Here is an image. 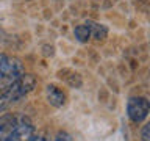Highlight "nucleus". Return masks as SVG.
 I'll use <instances>...</instances> for the list:
<instances>
[{
  "label": "nucleus",
  "mask_w": 150,
  "mask_h": 141,
  "mask_svg": "<svg viewBox=\"0 0 150 141\" xmlns=\"http://www.w3.org/2000/svg\"><path fill=\"white\" fill-rule=\"evenodd\" d=\"M36 86V78L31 74H22L17 80L8 85L6 89L0 94V110H6L13 103L19 102L23 96L33 91Z\"/></svg>",
  "instance_id": "obj_1"
},
{
  "label": "nucleus",
  "mask_w": 150,
  "mask_h": 141,
  "mask_svg": "<svg viewBox=\"0 0 150 141\" xmlns=\"http://www.w3.org/2000/svg\"><path fill=\"white\" fill-rule=\"evenodd\" d=\"M150 111V105L149 100L145 97H131L128 103H127V113H128V118L136 124L142 122L145 118L149 116Z\"/></svg>",
  "instance_id": "obj_2"
},
{
  "label": "nucleus",
  "mask_w": 150,
  "mask_h": 141,
  "mask_svg": "<svg viewBox=\"0 0 150 141\" xmlns=\"http://www.w3.org/2000/svg\"><path fill=\"white\" fill-rule=\"evenodd\" d=\"M35 127L28 119H21L17 121L16 127L13 129V132L9 133L6 141H28V138L33 135Z\"/></svg>",
  "instance_id": "obj_3"
},
{
  "label": "nucleus",
  "mask_w": 150,
  "mask_h": 141,
  "mask_svg": "<svg viewBox=\"0 0 150 141\" xmlns=\"http://www.w3.org/2000/svg\"><path fill=\"white\" fill-rule=\"evenodd\" d=\"M23 74V68H22V63L16 58H9L8 61V68L5 70L3 77L0 78V83L3 85H11L14 80H17L21 75Z\"/></svg>",
  "instance_id": "obj_4"
},
{
  "label": "nucleus",
  "mask_w": 150,
  "mask_h": 141,
  "mask_svg": "<svg viewBox=\"0 0 150 141\" xmlns=\"http://www.w3.org/2000/svg\"><path fill=\"white\" fill-rule=\"evenodd\" d=\"M45 94H47V100L50 102V105H53L56 108L64 107L66 96H64V93L61 91V89H58L55 86V85H49L47 89H45Z\"/></svg>",
  "instance_id": "obj_5"
},
{
  "label": "nucleus",
  "mask_w": 150,
  "mask_h": 141,
  "mask_svg": "<svg viewBox=\"0 0 150 141\" xmlns=\"http://www.w3.org/2000/svg\"><path fill=\"white\" fill-rule=\"evenodd\" d=\"M17 119L11 115H6L0 119V141H6L9 133L13 132V129L16 127Z\"/></svg>",
  "instance_id": "obj_6"
},
{
  "label": "nucleus",
  "mask_w": 150,
  "mask_h": 141,
  "mask_svg": "<svg viewBox=\"0 0 150 141\" xmlns=\"http://www.w3.org/2000/svg\"><path fill=\"white\" fill-rule=\"evenodd\" d=\"M86 25L89 27L91 36H94L97 41H102V39H105V38H106V35H108V28L103 25V24H97V22L88 21Z\"/></svg>",
  "instance_id": "obj_7"
},
{
  "label": "nucleus",
  "mask_w": 150,
  "mask_h": 141,
  "mask_svg": "<svg viewBox=\"0 0 150 141\" xmlns=\"http://www.w3.org/2000/svg\"><path fill=\"white\" fill-rule=\"evenodd\" d=\"M74 35H75V38H77L80 42H88V39L91 38V31H89V27L86 25V24H83V25L75 27Z\"/></svg>",
  "instance_id": "obj_8"
},
{
  "label": "nucleus",
  "mask_w": 150,
  "mask_h": 141,
  "mask_svg": "<svg viewBox=\"0 0 150 141\" xmlns=\"http://www.w3.org/2000/svg\"><path fill=\"white\" fill-rule=\"evenodd\" d=\"M69 74L70 75H64L63 72H59L61 78H64L70 86H74V88H80V86H81V78H80V75L75 74V72H70V70H69Z\"/></svg>",
  "instance_id": "obj_9"
},
{
  "label": "nucleus",
  "mask_w": 150,
  "mask_h": 141,
  "mask_svg": "<svg viewBox=\"0 0 150 141\" xmlns=\"http://www.w3.org/2000/svg\"><path fill=\"white\" fill-rule=\"evenodd\" d=\"M8 61H9V56H6L5 53H0V78L3 77L5 70L8 68Z\"/></svg>",
  "instance_id": "obj_10"
},
{
  "label": "nucleus",
  "mask_w": 150,
  "mask_h": 141,
  "mask_svg": "<svg viewBox=\"0 0 150 141\" xmlns=\"http://www.w3.org/2000/svg\"><path fill=\"white\" fill-rule=\"evenodd\" d=\"M56 141H72L69 133H66V132H59L58 135H56Z\"/></svg>",
  "instance_id": "obj_11"
},
{
  "label": "nucleus",
  "mask_w": 150,
  "mask_h": 141,
  "mask_svg": "<svg viewBox=\"0 0 150 141\" xmlns=\"http://www.w3.org/2000/svg\"><path fill=\"white\" fill-rule=\"evenodd\" d=\"M142 141H150V125H144L142 129Z\"/></svg>",
  "instance_id": "obj_12"
},
{
  "label": "nucleus",
  "mask_w": 150,
  "mask_h": 141,
  "mask_svg": "<svg viewBox=\"0 0 150 141\" xmlns=\"http://www.w3.org/2000/svg\"><path fill=\"white\" fill-rule=\"evenodd\" d=\"M28 141H47L44 136H41V135H38V136H35V135H31L30 138H28Z\"/></svg>",
  "instance_id": "obj_13"
}]
</instances>
